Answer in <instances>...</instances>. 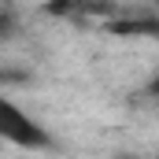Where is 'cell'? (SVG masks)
<instances>
[{"label": "cell", "mask_w": 159, "mask_h": 159, "mask_svg": "<svg viewBox=\"0 0 159 159\" xmlns=\"http://www.w3.org/2000/svg\"><path fill=\"white\" fill-rule=\"evenodd\" d=\"M0 141L15 144V148H30V152H44L52 148V137L37 119H30L15 100L0 96Z\"/></svg>", "instance_id": "6da1fadb"}, {"label": "cell", "mask_w": 159, "mask_h": 159, "mask_svg": "<svg viewBox=\"0 0 159 159\" xmlns=\"http://www.w3.org/2000/svg\"><path fill=\"white\" fill-rule=\"evenodd\" d=\"M111 34H156V19H144V22H133V19H122V22H111Z\"/></svg>", "instance_id": "7a4b0ae2"}, {"label": "cell", "mask_w": 159, "mask_h": 159, "mask_svg": "<svg viewBox=\"0 0 159 159\" xmlns=\"http://www.w3.org/2000/svg\"><path fill=\"white\" fill-rule=\"evenodd\" d=\"M7 34H15V15L0 7V37H7Z\"/></svg>", "instance_id": "3957f363"}, {"label": "cell", "mask_w": 159, "mask_h": 159, "mask_svg": "<svg viewBox=\"0 0 159 159\" xmlns=\"http://www.w3.org/2000/svg\"><path fill=\"white\" fill-rule=\"evenodd\" d=\"M0 81H7V74H0Z\"/></svg>", "instance_id": "277c9868"}]
</instances>
